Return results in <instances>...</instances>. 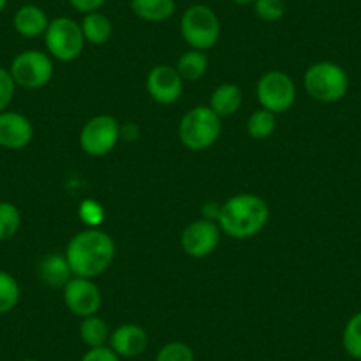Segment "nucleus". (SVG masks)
I'll return each mask as SVG.
<instances>
[{
  "mask_svg": "<svg viewBox=\"0 0 361 361\" xmlns=\"http://www.w3.org/2000/svg\"><path fill=\"white\" fill-rule=\"evenodd\" d=\"M64 255L73 275L96 279L112 266L116 259V243L102 228H87L69 239Z\"/></svg>",
  "mask_w": 361,
  "mask_h": 361,
  "instance_id": "1",
  "label": "nucleus"
},
{
  "mask_svg": "<svg viewBox=\"0 0 361 361\" xmlns=\"http://www.w3.org/2000/svg\"><path fill=\"white\" fill-rule=\"evenodd\" d=\"M269 220L266 200L253 193H239L224 202L218 211L216 224L228 238L248 239L259 234Z\"/></svg>",
  "mask_w": 361,
  "mask_h": 361,
  "instance_id": "2",
  "label": "nucleus"
},
{
  "mask_svg": "<svg viewBox=\"0 0 361 361\" xmlns=\"http://www.w3.org/2000/svg\"><path fill=\"white\" fill-rule=\"evenodd\" d=\"M349 83L345 69L331 61L315 62L303 76V85L308 96L321 103H336L345 98Z\"/></svg>",
  "mask_w": 361,
  "mask_h": 361,
  "instance_id": "3",
  "label": "nucleus"
},
{
  "mask_svg": "<svg viewBox=\"0 0 361 361\" xmlns=\"http://www.w3.org/2000/svg\"><path fill=\"white\" fill-rule=\"evenodd\" d=\"M221 135V117L209 105H199L188 110L179 123V138L190 151H206L216 144Z\"/></svg>",
  "mask_w": 361,
  "mask_h": 361,
  "instance_id": "4",
  "label": "nucleus"
},
{
  "mask_svg": "<svg viewBox=\"0 0 361 361\" xmlns=\"http://www.w3.org/2000/svg\"><path fill=\"white\" fill-rule=\"evenodd\" d=\"M180 34H183L186 44L192 47V50H211L220 39V18L209 6L193 4L183 13Z\"/></svg>",
  "mask_w": 361,
  "mask_h": 361,
  "instance_id": "5",
  "label": "nucleus"
},
{
  "mask_svg": "<svg viewBox=\"0 0 361 361\" xmlns=\"http://www.w3.org/2000/svg\"><path fill=\"white\" fill-rule=\"evenodd\" d=\"M44 44L51 59L71 62L82 55L85 48V37L78 22L68 16H59L50 20V25L44 32Z\"/></svg>",
  "mask_w": 361,
  "mask_h": 361,
  "instance_id": "6",
  "label": "nucleus"
},
{
  "mask_svg": "<svg viewBox=\"0 0 361 361\" xmlns=\"http://www.w3.org/2000/svg\"><path fill=\"white\" fill-rule=\"evenodd\" d=\"M260 109L273 114H286L296 103V85L283 71H267L257 82Z\"/></svg>",
  "mask_w": 361,
  "mask_h": 361,
  "instance_id": "7",
  "label": "nucleus"
},
{
  "mask_svg": "<svg viewBox=\"0 0 361 361\" xmlns=\"http://www.w3.org/2000/svg\"><path fill=\"white\" fill-rule=\"evenodd\" d=\"M9 73L16 87L41 89L54 78V61L41 50H25L13 59Z\"/></svg>",
  "mask_w": 361,
  "mask_h": 361,
  "instance_id": "8",
  "label": "nucleus"
},
{
  "mask_svg": "<svg viewBox=\"0 0 361 361\" xmlns=\"http://www.w3.org/2000/svg\"><path fill=\"white\" fill-rule=\"evenodd\" d=\"M121 138V124L112 116H96L83 124L80 145L92 158H103L116 149Z\"/></svg>",
  "mask_w": 361,
  "mask_h": 361,
  "instance_id": "9",
  "label": "nucleus"
},
{
  "mask_svg": "<svg viewBox=\"0 0 361 361\" xmlns=\"http://www.w3.org/2000/svg\"><path fill=\"white\" fill-rule=\"evenodd\" d=\"M221 228L216 221L207 220H195L180 234V246L186 252V255L193 257V259H204L209 257L214 250L220 245Z\"/></svg>",
  "mask_w": 361,
  "mask_h": 361,
  "instance_id": "10",
  "label": "nucleus"
},
{
  "mask_svg": "<svg viewBox=\"0 0 361 361\" xmlns=\"http://www.w3.org/2000/svg\"><path fill=\"white\" fill-rule=\"evenodd\" d=\"M62 296L68 310L82 319L98 314L102 307V290L92 279L73 276L62 289Z\"/></svg>",
  "mask_w": 361,
  "mask_h": 361,
  "instance_id": "11",
  "label": "nucleus"
},
{
  "mask_svg": "<svg viewBox=\"0 0 361 361\" xmlns=\"http://www.w3.org/2000/svg\"><path fill=\"white\" fill-rule=\"evenodd\" d=\"M183 83L185 80L180 78L176 68L159 64L149 71L145 89L147 94L159 105H173L183 96Z\"/></svg>",
  "mask_w": 361,
  "mask_h": 361,
  "instance_id": "12",
  "label": "nucleus"
},
{
  "mask_svg": "<svg viewBox=\"0 0 361 361\" xmlns=\"http://www.w3.org/2000/svg\"><path fill=\"white\" fill-rule=\"evenodd\" d=\"M32 137V123L23 114L9 112V110L0 114V147L18 151L27 147Z\"/></svg>",
  "mask_w": 361,
  "mask_h": 361,
  "instance_id": "13",
  "label": "nucleus"
},
{
  "mask_svg": "<svg viewBox=\"0 0 361 361\" xmlns=\"http://www.w3.org/2000/svg\"><path fill=\"white\" fill-rule=\"evenodd\" d=\"M110 349L119 357H137L145 350L149 336L138 324H121L110 333Z\"/></svg>",
  "mask_w": 361,
  "mask_h": 361,
  "instance_id": "14",
  "label": "nucleus"
},
{
  "mask_svg": "<svg viewBox=\"0 0 361 361\" xmlns=\"http://www.w3.org/2000/svg\"><path fill=\"white\" fill-rule=\"evenodd\" d=\"M13 25L20 36L32 39V37L44 36L48 25H50V20L39 6L25 4L18 8V11L13 16Z\"/></svg>",
  "mask_w": 361,
  "mask_h": 361,
  "instance_id": "15",
  "label": "nucleus"
},
{
  "mask_svg": "<svg viewBox=\"0 0 361 361\" xmlns=\"http://www.w3.org/2000/svg\"><path fill=\"white\" fill-rule=\"evenodd\" d=\"M37 273H39V279L43 280V283L50 287H57V289H64L66 283L75 276L66 255H59V253H51V255L44 257L39 262Z\"/></svg>",
  "mask_w": 361,
  "mask_h": 361,
  "instance_id": "16",
  "label": "nucleus"
},
{
  "mask_svg": "<svg viewBox=\"0 0 361 361\" xmlns=\"http://www.w3.org/2000/svg\"><path fill=\"white\" fill-rule=\"evenodd\" d=\"M243 103V92L234 83H221L213 90L209 99V109L218 117L234 116Z\"/></svg>",
  "mask_w": 361,
  "mask_h": 361,
  "instance_id": "17",
  "label": "nucleus"
},
{
  "mask_svg": "<svg viewBox=\"0 0 361 361\" xmlns=\"http://www.w3.org/2000/svg\"><path fill=\"white\" fill-rule=\"evenodd\" d=\"M131 11L144 22H165L176 13V0H131Z\"/></svg>",
  "mask_w": 361,
  "mask_h": 361,
  "instance_id": "18",
  "label": "nucleus"
},
{
  "mask_svg": "<svg viewBox=\"0 0 361 361\" xmlns=\"http://www.w3.org/2000/svg\"><path fill=\"white\" fill-rule=\"evenodd\" d=\"M80 27H82L85 43L105 44L109 43V39L112 37V22H110L109 16H105L99 11L83 15Z\"/></svg>",
  "mask_w": 361,
  "mask_h": 361,
  "instance_id": "19",
  "label": "nucleus"
},
{
  "mask_svg": "<svg viewBox=\"0 0 361 361\" xmlns=\"http://www.w3.org/2000/svg\"><path fill=\"white\" fill-rule=\"evenodd\" d=\"M207 68H209V59H207L206 51L200 50H190L183 54L177 61V73L185 82H197L206 75Z\"/></svg>",
  "mask_w": 361,
  "mask_h": 361,
  "instance_id": "20",
  "label": "nucleus"
},
{
  "mask_svg": "<svg viewBox=\"0 0 361 361\" xmlns=\"http://www.w3.org/2000/svg\"><path fill=\"white\" fill-rule=\"evenodd\" d=\"M80 338L89 349L106 345V342L110 340L109 324L98 314L83 317L82 324H80Z\"/></svg>",
  "mask_w": 361,
  "mask_h": 361,
  "instance_id": "21",
  "label": "nucleus"
},
{
  "mask_svg": "<svg viewBox=\"0 0 361 361\" xmlns=\"http://www.w3.org/2000/svg\"><path fill=\"white\" fill-rule=\"evenodd\" d=\"M276 130V114L269 112V110H255L252 116L248 117L246 123V131L253 140H266Z\"/></svg>",
  "mask_w": 361,
  "mask_h": 361,
  "instance_id": "22",
  "label": "nucleus"
},
{
  "mask_svg": "<svg viewBox=\"0 0 361 361\" xmlns=\"http://www.w3.org/2000/svg\"><path fill=\"white\" fill-rule=\"evenodd\" d=\"M342 345L347 356L361 361V312L354 314L343 326Z\"/></svg>",
  "mask_w": 361,
  "mask_h": 361,
  "instance_id": "23",
  "label": "nucleus"
},
{
  "mask_svg": "<svg viewBox=\"0 0 361 361\" xmlns=\"http://www.w3.org/2000/svg\"><path fill=\"white\" fill-rule=\"evenodd\" d=\"M20 301V283L11 273L0 269V315L8 314Z\"/></svg>",
  "mask_w": 361,
  "mask_h": 361,
  "instance_id": "24",
  "label": "nucleus"
},
{
  "mask_svg": "<svg viewBox=\"0 0 361 361\" xmlns=\"http://www.w3.org/2000/svg\"><path fill=\"white\" fill-rule=\"evenodd\" d=\"M22 225L20 209L11 202H0V241L15 238Z\"/></svg>",
  "mask_w": 361,
  "mask_h": 361,
  "instance_id": "25",
  "label": "nucleus"
},
{
  "mask_svg": "<svg viewBox=\"0 0 361 361\" xmlns=\"http://www.w3.org/2000/svg\"><path fill=\"white\" fill-rule=\"evenodd\" d=\"M154 361H195V354L188 343L169 342L158 350Z\"/></svg>",
  "mask_w": 361,
  "mask_h": 361,
  "instance_id": "26",
  "label": "nucleus"
},
{
  "mask_svg": "<svg viewBox=\"0 0 361 361\" xmlns=\"http://www.w3.org/2000/svg\"><path fill=\"white\" fill-rule=\"evenodd\" d=\"M253 8H255V15L262 22H279L286 15V2L283 0H255Z\"/></svg>",
  "mask_w": 361,
  "mask_h": 361,
  "instance_id": "27",
  "label": "nucleus"
},
{
  "mask_svg": "<svg viewBox=\"0 0 361 361\" xmlns=\"http://www.w3.org/2000/svg\"><path fill=\"white\" fill-rule=\"evenodd\" d=\"M78 214L89 225V228H98V225L105 220V211H103L102 204L96 200H83L80 204Z\"/></svg>",
  "mask_w": 361,
  "mask_h": 361,
  "instance_id": "28",
  "label": "nucleus"
},
{
  "mask_svg": "<svg viewBox=\"0 0 361 361\" xmlns=\"http://www.w3.org/2000/svg\"><path fill=\"white\" fill-rule=\"evenodd\" d=\"M16 83L13 80L9 69L0 68V114L6 112L8 106L11 105L13 98H15Z\"/></svg>",
  "mask_w": 361,
  "mask_h": 361,
  "instance_id": "29",
  "label": "nucleus"
},
{
  "mask_svg": "<svg viewBox=\"0 0 361 361\" xmlns=\"http://www.w3.org/2000/svg\"><path fill=\"white\" fill-rule=\"evenodd\" d=\"M80 361H121V357L110 349V345H102L87 350Z\"/></svg>",
  "mask_w": 361,
  "mask_h": 361,
  "instance_id": "30",
  "label": "nucleus"
},
{
  "mask_svg": "<svg viewBox=\"0 0 361 361\" xmlns=\"http://www.w3.org/2000/svg\"><path fill=\"white\" fill-rule=\"evenodd\" d=\"M68 2L71 4L73 9H76L78 13H83V15H87V13L99 11V8L105 4L106 0H68Z\"/></svg>",
  "mask_w": 361,
  "mask_h": 361,
  "instance_id": "31",
  "label": "nucleus"
},
{
  "mask_svg": "<svg viewBox=\"0 0 361 361\" xmlns=\"http://www.w3.org/2000/svg\"><path fill=\"white\" fill-rule=\"evenodd\" d=\"M234 4H239V6H248V4H253L255 0H232Z\"/></svg>",
  "mask_w": 361,
  "mask_h": 361,
  "instance_id": "32",
  "label": "nucleus"
},
{
  "mask_svg": "<svg viewBox=\"0 0 361 361\" xmlns=\"http://www.w3.org/2000/svg\"><path fill=\"white\" fill-rule=\"evenodd\" d=\"M6 6H8V0H0V13L4 11Z\"/></svg>",
  "mask_w": 361,
  "mask_h": 361,
  "instance_id": "33",
  "label": "nucleus"
},
{
  "mask_svg": "<svg viewBox=\"0 0 361 361\" xmlns=\"http://www.w3.org/2000/svg\"><path fill=\"white\" fill-rule=\"evenodd\" d=\"M23 361H37V360H23Z\"/></svg>",
  "mask_w": 361,
  "mask_h": 361,
  "instance_id": "34",
  "label": "nucleus"
}]
</instances>
